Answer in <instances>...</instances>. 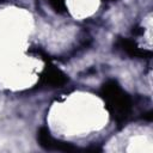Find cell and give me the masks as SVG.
Here are the masks:
<instances>
[{"label":"cell","mask_w":153,"mask_h":153,"mask_svg":"<svg viewBox=\"0 0 153 153\" xmlns=\"http://www.w3.org/2000/svg\"><path fill=\"white\" fill-rule=\"evenodd\" d=\"M116 47L117 49H120L121 51L126 53L127 55L131 57H137V59H151L152 57V53L149 50L139 48V45L129 38H118L116 42Z\"/></svg>","instance_id":"4"},{"label":"cell","mask_w":153,"mask_h":153,"mask_svg":"<svg viewBox=\"0 0 153 153\" xmlns=\"http://www.w3.org/2000/svg\"><path fill=\"white\" fill-rule=\"evenodd\" d=\"M50 6L59 13H62L65 12L66 10V0H47Z\"/></svg>","instance_id":"5"},{"label":"cell","mask_w":153,"mask_h":153,"mask_svg":"<svg viewBox=\"0 0 153 153\" xmlns=\"http://www.w3.org/2000/svg\"><path fill=\"white\" fill-rule=\"evenodd\" d=\"M68 81V76L57 67L47 65L39 74L38 84L47 87H62Z\"/></svg>","instance_id":"3"},{"label":"cell","mask_w":153,"mask_h":153,"mask_svg":"<svg viewBox=\"0 0 153 153\" xmlns=\"http://www.w3.org/2000/svg\"><path fill=\"white\" fill-rule=\"evenodd\" d=\"M0 1H1V0H0Z\"/></svg>","instance_id":"6"},{"label":"cell","mask_w":153,"mask_h":153,"mask_svg":"<svg viewBox=\"0 0 153 153\" xmlns=\"http://www.w3.org/2000/svg\"><path fill=\"white\" fill-rule=\"evenodd\" d=\"M100 97L112 120L118 123L128 120L131 114V99L116 80L110 79L102 85Z\"/></svg>","instance_id":"1"},{"label":"cell","mask_w":153,"mask_h":153,"mask_svg":"<svg viewBox=\"0 0 153 153\" xmlns=\"http://www.w3.org/2000/svg\"><path fill=\"white\" fill-rule=\"evenodd\" d=\"M37 141L39 143V146L47 151H60V152H73L76 148L69 143V142H65V141H60L56 140L51 136L49 129L47 127H41L37 131Z\"/></svg>","instance_id":"2"}]
</instances>
